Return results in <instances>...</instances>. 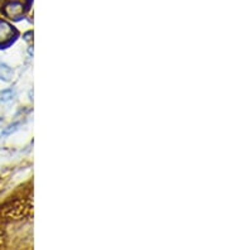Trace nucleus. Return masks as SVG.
<instances>
[{
  "instance_id": "f257e3e1",
  "label": "nucleus",
  "mask_w": 227,
  "mask_h": 250,
  "mask_svg": "<svg viewBox=\"0 0 227 250\" xmlns=\"http://www.w3.org/2000/svg\"><path fill=\"white\" fill-rule=\"evenodd\" d=\"M18 32L8 21L0 19V48H8L15 42Z\"/></svg>"
},
{
  "instance_id": "20e7f679",
  "label": "nucleus",
  "mask_w": 227,
  "mask_h": 250,
  "mask_svg": "<svg viewBox=\"0 0 227 250\" xmlns=\"http://www.w3.org/2000/svg\"><path fill=\"white\" fill-rule=\"evenodd\" d=\"M0 96H1V100L3 101H10L14 99L15 92L13 89H6L0 92Z\"/></svg>"
},
{
  "instance_id": "7ed1b4c3",
  "label": "nucleus",
  "mask_w": 227,
  "mask_h": 250,
  "mask_svg": "<svg viewBox=\"0 0 227 250\" xmlns=\"http://www.w3.org/2000/svg\"><path fill=\"white\" fill-rule=\"evenodd\" d=\"M13 77V70L8 66V64L3 63V62L0 61V80L1 81H10Z\"/></svg>"
},
{
  "instance_id": "39448f33",
  "label": "nucleus",
  "mask_w": 227,
  "mask_h": 250,
  "mask_svg": "<svg viewBox=\"0 0 227 250\" xmlns=\"http://www.w3.org/2000/svg\"><path fill=\"white\" fill-rule=\"evenodd\" d=\"M3 241H4V230H3V226L0 224V247L3 245Z\"/></svg>"
},
{
  "instance_id": "f03ea898",
  "label": "nucleus",
  "mask_w": 227,
  "mask_h": 250,
  "mask_svg": "<svg viewBox=\"0 0 227 250\" xmlns=\"http://www.w3.org/2000/svg\"><path fill=\"white\" fill-rule=\"evenodd\" d=\"M27 9H29V6L25 5L24 3H21L18 0H12V1L6 3L3 6V13L4 16L8 17V18L18 21V19H21V17L24 16Z\"/></svg>"
}]
</instances>
